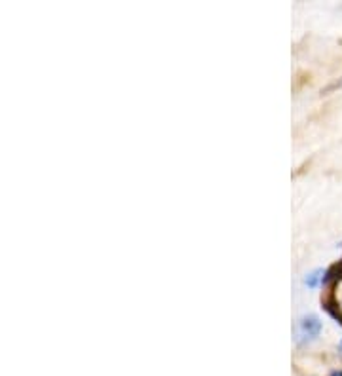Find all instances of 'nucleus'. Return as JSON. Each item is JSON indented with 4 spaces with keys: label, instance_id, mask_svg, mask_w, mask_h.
<instances>
[{
    "label": "nucleus",
    "instance_id": "f257e3e1",
    "mask_svg": "<svg viewBox=\"0 0 342 376\" xmlns=\"http://www.w3.org/2000/svg\"><path fill=\"white\" fill-rule=\"evenodd\" d=\"M301 331L304 336H308V338H316V336L320 335V331H322V323H320V319L318 317H314V315H308V317H304L301 321Z\"/></svg>",
    "mask_w": 342,
    "mask_h": 376
},
{
    "label": "nucleus",
    "instance_id": "f03ea898",
    "mask_svg": "<svg viewBox=\"0 0 342 376\" xmlns=\"http://www.w3.org/2000/svg\"><path fill=\"white\" fill-rule=\"evenodd\" d=\"M339 279H342V260L335 262V264H333L327 272H323L322 283L323 285H331V283H335V281H339Z\"/></svg>",
    "mask_w": 342,
    "mask_h": 376
},
{
    "label": "nucleus",
    "instance_id": "7ed1b4c3",
    "mask_svg": "<svg viewBox=\"0 0 342 376\" xmlns=\"http://www.w3.org/2000/svg\"><path fill=\"white\" fill-rule=\"evenodd\" d=\"M323 310H325L327 314L331 315L333 319H337V323H341V325H342V312H341V308L335 304L333 300H325V302H323Z\"/></svg>",
    "mask_w": 342,
    "mask_h": 376
},
{
    "label": "nucleus",
    "instance_id": "20e7f679",
    "mask_svg": "<svg viewBox=\"0 0 342 376\" xmlns=\"http://www.w3.org/2000/svg\"><path fill=\"white\" fill-rule=\"evenodd\" d=\"M320 274H322V272L318 270V272H314V274L308 275V277H306V285H308V287H316L318 281H320Z\"/></svg>",
    "mask_w": 342,
    "mask_h": 376
},
{
    "label": "nucleus",
    "instance_id": "39448f33",
    "mask_svg": "<svg viewBox=\"0 0 342 376\" xmlns=\"http://www.w3.org/2000/svg\"><path fill=\"white\" fill-rule=\"evenodd\" d=\"M341 86H342V80L335 82V84H333V86H329V88H327L325 92H331V90H337V88H341Z\"/></svg>",
    "mask_w": 342,
    "mask_h": 376
},
{
    "label": "nucleus",
    "instance_id": "423d86ee",
    "mask_svg": "<svg viewBox=\"0 0 342 376\" xmlns=\"http://www.w3.org/2000/svg\"><path fill=\"white\" fill-rule=\"evenodd\" d=\"M331 376H342V371H333Z\"/></svg>",
    "mask_w": 342,
    "mask_h": 376
},
{
    "label": "nucleus",
    "instance_id": "0eeeda50",
    "mask_svg": "<svg viewBox=\"0 0 342 376\" xmlns=\"http://www.w3.org/2000/svg\"><path fill=\"white\" fill-rule=\"evenodd\" d=\"M339 350H341V352H342V340H341V344H339Z\"/></svg>",
    "mask_w": 342,
    "mask_h": 376
}]
</instances>
